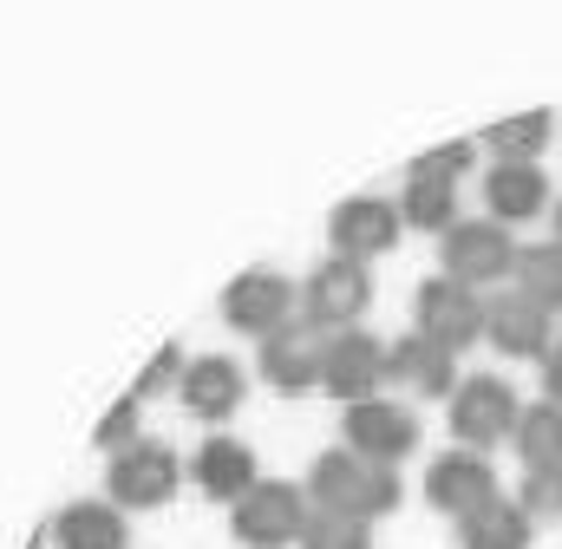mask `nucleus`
<instances>
[{
	"label": "nucleus",
	"mask_w": 562,
	"mask_h": 549,
	"mask_svg": "<svg viewBox=\"0 0 562 549\" xmlns=\"http://www.w3.org/2000/svg\"><path fill=\"white\" fill-rule=\"evenodd\" d=\"M301 491H307V504H314V511H340V517H360V524H373V517L400 511V497H406L393 464H367V458H353L347 445L321 451Z\"/></svg>",
	"instance_id": "f257e3e1"
},
{
	"label": "nucleus",
	"mask_w": 562,
	"mask_h": 549,
	"mask_svg": "<svg viewBox=\"0 0 562 549\" xmlns=\"http://www.w3.org/2000/svg\"><path fill=\"white\" fill-rule=\"evenodd\" d=\"M367 307H373V274L360 269V262L327 256L321 269L301 281V307H294V321L314 327V334H347Z\"/></svg>",
	"instance_id": "f03ea898"
},
{
	"label": "nucleus",
	"mask_w": 562,
	"mask_h": 549,
	"mask_svg": "<svg viewBox=\"0 0 562 549\" xmlns=\"http://www.w3.org/2000/svg\"><path fill=\"white\" fill-rule=\"evenodd\" d=\"M236 517H229V530H236V544L243 549H288L301 544V530H307V491L301 484H281V478H262L243 504H229Z\"/></svg>",
	"instance_id": "7ed1b4c3"
},
{
	"label": "nucleus",
	"mask_w": 562,
	"mask_h": 549,
	"mask_svg": "<svg viewBox=\"0 0 562 549\" xmlns=\"http://www.w3.org/2000/svg\"><path fill=\"white\" fill-rule=\"evenodd\" d=\"M438 256H445V274L464 281V288H491V281H510V274H517V243H510V229L491 223V216H477V223L458 216V223L438 236Z\"/></svg>",
	"instance_id": "20e7f679"
},
{
	"label": "nucleus",
	"mask_w": 562,
	"mask_h": 549,
	"mask_svg": "<svg viewBox=\"0 0 562 549\" xmlns=\"http://www.w3.org/2000/svg\"><path fill=\"white\" fill-rule=\"evenodd\" d=\"M517 412H524V400L510 393V380L471 373V380H458V393H451V438H458L464 451H491V445H504V438L517 432Z\"/></svg>",
	"instance_id": "39448f33"
},
{
	"label": "nucleus",
	"mask_w": 562,
	"mask_h": 549,
	"mask_svg": "<svg viewBox=\"0 0 562 549\" xmlns=\"http://www.w3.org/2000/svg\"><path fill=\"white\" fill-rule=\"evenodd\" d=\"M177 478H183V464H177V451L164 438H132L105 464V484H112V504L119 511H157V504H170L177 497Z\"/></svg>",
	"instance_id": "423d86ee"
},
{
	"label": "nucleus",
	"mask_w": 562,
	"mask_h": 549,
	"mask_svg": "<svg viewBox=\"0 0 562 549\" xmlns=\"http://www.w3.org/2000/svg\"><path fill=\"white\" fill-rule=\"evenodd\" d=\"M413 314H419L413 334H425L445 354H464V347L484 340V294L464 288V281H451V274H431L425 281L419 294H413Z\"/></svg>",
	"instance_id": "0eeeda50"
},
{
	"label": "nucleus",
	"mask_w": 562,
	"mask_h": 549,
	"mask_svg": "<svg viewBox=\"0 0 562 549\" xmlns=\"http://www.w3.org/2000/svg\"><path fill=\"white\" fill-rule=\"evenodd\" d=\"M380 386H386V347L373 334L347 327L321 340V393H334L340 406H360V400H380Z\"/></svg>",
	"instance_id": "6e6552de"
},
{
	"label": "nucleus",
	"mask_w": 562,
	"mask_h": 549,
	"mask_svg": "<svg viewBox=\"0 0 562 549\" xmlns=\"http://www.w3.org/2000/svg\"><path fill=\"white\" fill-rule=\"evenodd\" d=\"M294 307H301V294H294V281L281 269H249L223 288V321L236 334H256V340L281 334L294 321Z\"/></svg>",
	"instance_id": "1a4fd4ad"
},
{
	"label": "nucleus",
	"mask_w": 562,
	"mask_h": 549,
	"mask_svg": "<svg viewBox=\"0 0 562 549\" xmlns=\"http://www.w3.org/2000/svg\"><path fill=\"white\" fill-rule=\"evenodd\" d=\"M340 432H347V451L367 458V464H393L419 445V412H406L400 400H360V406L340 412Z\"/></svg>",
	"instance_id": "9d476101"
},
{
	"label": "nucleus",
	"mask_w": 562,
	"mask_h": 549,
	"mask_svg": "<svg viewBox=\"0 0 562 549\" xmlns=\"http://www.w3.org/2000/svg\"><path fill=\"white\" fill-rule=\"evenodd\" d=\"M425 497H431V511L438 517H471V511H484L491 497H497V471H491V458L484 451H464V445H451V451H438L431 458V471H425Z\"/></svg>",
	"instance_id": "9b49d317"
},
{
	"label": "nucleus",
	"mask_w": 562,
	"mask_h": 549,
	"mask_svg": "<svg viewBox=\"0 0 562 549\" xmlns=\"http://www.w3.org/2000/svg\"><path fill=\"white\" fill-rule=\"evenodd\" d=\"M327 243H334V256L340 262H373V256H386L393 243H400V210L386 203V197H347V203H334V216H327Z\"/></svg>",
	"instance_id": "f8f14e48"
},
{
	"label": "nucleus",
	"mask_w": 562,
	"mask_h": 549,
	"mask_svg": "<svg viewBox=\"0 0 562 549\" xmlns=\"http://www.w3.org/2000/svg\"><path fill=\"white\" fill-rule=\"evenodd\" d=\"M484 340H491L504 360H543V354H550V314H543L530 294L504 288V294L484 301Z\"/></svg>",
	"instance_id": "ddd939ff"
},
{
	"label": "nucleus",
	"mask_w": 562,
	"mask_h": 549,
	"mask_svg": "<svg viewBox=\"0 0 562 549\" xmlns=\"http://www.w3.org/2000/svg\"><path fill=\"white\" fill-rule=\"evenodd\" d=\"M243 393H249V380H243V367L236 360H223V354H196V360H183V380H177V400L190 418H229V412H243Z\"/></svg>",
	"instance_id": "4468645a"
},
{
	"label": "nucleus",
	"mask_w": 562,
	"mask_h": 549,
	"mask_svg": "<svg viewBox=\"0 0 562 549\" xmlns=\"http://www.w3.org/2000/svg\"><path fill=\"white\" fill-rule=\"evenodd\" d=\"M386 380L406 386L413 400H451L458 393V354L431 347L425 334H400L386 347Z\"/></svg>",
	"instance_id": "2eb2a0df"
},
{
	"label": "nucleus",
	"mask_w": 562,
	"mask_h": 549,
	"mask_svg": "<svg viewBox=\"0 0 562 549\" xmlns=\"http://www.w3.org/2000/svg\"><path fill=\"white\" fill-rule=\"evenodd\" d=\"M190 478H196V491H203V497H216V504H243V497L262 484V471H256V451H249L243 438H229V432L203 438V451H196Z\"/></svg>",
	"instance_id": "dca6fc26"
},
{
	"label": "nucleus",
	"mask_w": 562,
	"mask_h": 549,
	"mask_svg": "<svg viewBox=\"0 0 562 549\" xmlns=\"http://www.w3.org/2000/svg\"><path fill=\"white\" fill-rule=\"evenodd\" d=\"M321 340H327V334L288 321L281 334L262 340V380H269L276 393H314V386H321Z\"/></svg>",
	"instance_id": "f3484780"
},
{
	"label": "nucleus",
	"mask_w": 562,
	"mask_h": 549,
	"mask_svg": "<svg viewBox=\"0 0 562 549\" xmlns=\"http://www.w3.org/2000/svg\"><path fill=\"white\" fill-rule=\"evenodd\" d=\"M484 203H491V223H530L550 210V177L543 164H491L484 170Z\"/></svg>",
	"instance_id": "a211bd4d"
},
{
	"label": "nucleus",
	"mask_w": 562,
	"mask_h": 549,
	"mask_svg": "<svg viewBox=\"0 0 562 549\" xmlns=\"http://www.w3.org/2000/svg\"><path fill=\"white\" fill-rule=\"evenodd\" d=\"M53 544L59 549H132V524L119 504H99V497H79L53 517Z\"/></svg>",
	"instance_id": "6ab92c4d"
},
{
	"label": "nucleus",
	"mask_w": 562,
	"mask_h": 549,
	"mask_svg": "<svg viewBox=\"0 0 562 549\" xmlns=\"http://www.w3.org/2000/svg\"><path fill=\"white\" fill-rule=\"evenodd\" d=\"M537 537V524L517 511V497H491L484 511H471V517H458V544L464 549H530Z\"/></svg>",
	"instance_id": "aec40b11"
},
{
	"label": "nucleus",
	"mask_w": 562,
	"mask_h": 549,
	"mask_svg": "<svg viewBox=\"0 0 562 549\" xmlns=\"http://www.w3.org/2000/svg\"><path fill=\"white\" fill-rule=\"evenodd\" d=\"M510 445L524 451V471H543V464H562V406L537 400V406L517 412V432Z\"/></svg>",
	"instance_id": "412c9836"
},
{
	"label": "nucleus",
	"mask_w": 562,
	"mask_h": 549,
	"mask_svg": "<svg viewBox=\"0 0 562 549\" xmlns=\"http://www.w3.org/2000/svg\"><path fill=\"white\" fill-rule=\"evenodd\" d=\"M550 132H557L550 112H524V119H497L477 144H491L497 164H537V150H550Z\"/></svg>",
	"instance_id": "4be33fe9"
},
{
	"label": "nucleus",
	"mask_w": 562,
	"mask_h": 549,
	"mask_svg": "<svg viewBox=\"0 0 562 549\" xmlns=\"http://www.w3.org/2000/svg\"><path fill=\"white\" fill-rule=\"evenodd\" d=\"M400 210V229H425V236H445L458 223V190L451 183H406V197L393 203Z\"/></svg>",
	"instance_id": "5701e85b"
},
{
	"label": "nucleus",
	"mask_w": 562,
	"mask_h": 549,
	"mask_svg": "<svg viewBox=\"0 0 562 549\" xmlns=\"http://www.w3.org/2000/svg\"><path fill=\"white\" fill-rule=\"evenodd\" d=\"M517 294H530L543 314H557L562 307V243L517 249Z\"/></svg>",
	"instance_id": "b1692460"
},
{
	"label": "nucleus",
	"mask_w": 562,
	"mask_h": 549,
	"mask_svg": "<svg viewBox=\"0 0 562 549\" xmlns=\"http://www.w3.org/2000/svg\"><path fill=\"white\" fill-rule=\"evenodd\" d=\"M301 549H373V524L340 517V511H307Z\"/></svg>",
	"instance_id": "393cba45"
},
{
	"label": "nucleus",
	"mask_w": 562,
	"mask_h": 549,
	"mask_svg": "<svg viewBox=\"0 0 562 549\" xmlns=\"http://www.w3.org/2000/svg\"><path fill=\"white\" fill-rule=\"evenodd\" d=\"M471 164H477V137H451V144L413 157V177H419V183H451V190H458V177H464Z\"/></svg>",
	"instance_id": "a878e982"
},
{
	"label": "nucleus",
	"mask_w": 562,
	"mask_h": 549,
	"mask_svg": "<svg viewBox=\"0 0 562 549\" xmlns=\"http://www.w3.org/2000/svg\"><path fill=\"white\" fill-rule=\"evenodd\" d=\"M517 511H524L530 524H537V517H562V464H543V471H524Z\"/></svg>",
	"instance_id": "bb28decb"
},
{
	"label": "nucleus",
	"mask_w": 562,
	"mask_h": 549,
	"mask_svg": "<svg viewBox=\"0 0 562 549\" xmlns=\"http://www.w3.org/2000/svg\"><path fill=\"white\" fill-rule=\"evenodd\" d=\"M177 380H183V347L170 340V347H164V354H157V360L144 367V380H138V386H132V400H138V406H144V400H157V393H170Z\"/></svg>",
	"instance_id": "cd10ccee"
},
{
	"label": "nucleus",
	"mask_w": 562,
	"mask_h": 549,
	"mask_svg": "<svg viewBox=\"0 0 562 549\" xmlns=\"http://www.w3.org/2000/svg\"><path fill=\"white\" fill-rule=\"evenodd\" d=\"M132 438H138V400L125 393L119 406H112L105 418H99V432H92V445H99V451H125Z\"/></svg>",
	"instance_id": "c85d7f7f"
},
{
	"label": "nucleus",
	"mask_w": 562,
	"mask_h": 549,
	"mask_svg": "<svg viewBox=\"0 0 562 549\" xmlns=\"http://www.w3.org/2000/svg\"><path fill=\"white\" fill-rule=\"evenodd\" d=\"M537 367H543V400L562 406V340H550V354H543Z\"/></svg>",
	"instance_id": "c756f323"
},
{
	"label": "nucleus",
	"mask_w": 562,
	"mask_h": 549,
	"mask_svg": "<svg viewBox=\"0 0 562 549\" xmlns=\"http://www.w3.org/2000/svg\"><path fill=\"white\" fill-rule=\"evenodd\" d=\"M550 243H562V197H557V236H550Z\"/></svg>",
	"instance_id": "7c9ffc66"
},
{
	"label": "nucleus",
	"mask_w": 562,
	"mask_h": 549,
	"mask_svg": "<svg viewBox=\"0 0 562 549\" xmlns=\"http://www.w3.org/2000/svg\"><path fill=\"white\" fill-rule=\"evenodd\" d=\"M26 549H40V544H26Z\"/></svg>",
	"instance_id": "2f4dec72"
}]
</instances>
